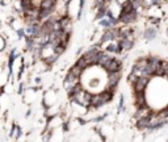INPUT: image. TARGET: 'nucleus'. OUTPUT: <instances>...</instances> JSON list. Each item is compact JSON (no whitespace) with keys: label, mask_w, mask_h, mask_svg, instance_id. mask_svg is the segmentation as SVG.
<instances>
[{"label":"nucleus","mask_w":168,"mask_h":142,"mask_svg":"<svg viewBox=\"0 0 168 142\" xmlns=\"http://www.w3.org/2000/svg\"><path fill=\"white\" fill-rule=\"evenodd\" d=\"M75 63L77 64V66H80L83 70H87L88 67H91V66H89V63H88V61H87V58L84 57L83 54H82V55H79V58L76 59Z\"/></svg>","instance_id":"9b49d317"},{"label":"nucleus","mask_w":168,"mask_h":142,"mask_svg":"<svg viewBox=\"0 0 168 142\" xmlns=\"http://www.w3.org/2000/svg\"><path fill=\"white\" fill-rule=\"evenodd\" d=\"M150 80H151V78H147V76H139V78L131 84L133 92H144L150 84Z\"/></svg>","instance_id":"20e7f679"},{"label":"nucleus","mask_w":168,"mask_h":142,"mask_svg":"<svg viewBox=\"0 0 168 142\" xmlns=\"http://www.w3.org/2000/svg\"><path fill=\"white\" fill-rule=\"evenodd\" d=\"M16 34H17V38H19V41L21 40H24L25 36H26V32H25V28H19V29H16Z\"/></svg>","instance_id":"f3484780"},{"label":"nucleus","mask_w":168,"mask_h":142,"mask_svg":"<svg viewBox=\"0 0 168 142\" xmlns=\"http://www.w3.org/2000/svg\"><path fill=\"white\" fill-rule=\"evenodd\" d=\"M22 134H24V132H22V128H21V125H19V124H17V129H16V134H15L13 140H15V141H19V140H21Z\"/></svg>","instance_id":"a211bd4d"},{"label":"nucleus","mask_w":168,"mask_h":142,"mask_svg":"<svg viewBox=\"0 0 168 142\" xmlns=\"http://www.w3.org/2000/svg\"><path fill=\"white\" fill-rule=\"evenodd\" d=\"M104 70L106 71V73H113V71H120L122 70V61L120 58L117 57H113L110 59V61L108 62L104 66Z\"/></svg>","instance_id":"39448f33"},{"label":"nucleus","mask_w":168,"mask_h":142,"mask_svg":"<svg viewBox=\"0 0 168 142\" xmlns=\"http://www.w3.org/2000/svg\"><path fill=\"white\" fill-rule=\"evenodd\" d=\"M160 67L163 69L164 71V78H168V61H161V64H160Z\"/></svg>","instance_id":"aec40b11"},{"label":"nucleus","mask_w":168,"mask_h":142,"mask_svg":"<svg viewBox=\"0 0 168 142\" xmlns=\"http://www.w3.org/2000/svg\"><path fill=\"white\" fill-rule=\"evenodd\" d=\"M139 16H141V12L138 9H134L131 12H126V13H120L118 15V19H120V23L124 24V25H131V24H135Z\"/></svg>","instance_id":"7ed1b4c3"},{"label":"nucleus","mask_w":168,"mask_h":142,"mask_svg":"<svg viewBox=\"0 0 168 142\" xmlns=\"http://www.w3.org/2000/svg\"><path fill=\"white\" fill-rule=\"evenodd\" d=\"M150 126V117L147 118H139L135 121V128L139 130V132H146Z\"/></svg>","instance_id":"6e6552de"},{"label":"nucleus","mask_w":168,"mask_h":142,"mask_svg":"<svg viewBox=\"0 0 168 142\" xmlns=\"http://www.w3.org/2000/svg\"><path fill=\"white\" fill-rule=\"evenodd\" d=\"M121 78H122L121 70L120 71H113V73H108L106 74V86H105V88L112 90V91L116 92L117 87H118L120 82H121Z\"/></svg>","instance_id":"f03ea898"},{"label":"nucleus","mask_w":168,"mask_h":142,"mask_svg":"<svg viewBox=\"0 0 168 142\" xmlns=\"http://www.w3.org/2000/svg\"><path fill=\"white\" fill-rule=\"evenodd\" d=\"M59 58H60V55H58V54H55V53H54L53 55H50V57H47V58H45V59H42V61L46 63L49 67H51L53 64L57 63V61H58Z\"/></svg>","instance_id":"9d476101"},{"label":"nucleus","mask_w":168,"mask_h":142,"mask_svg":"<svg viewBox=\"0 0 168 142\" xmlns=\"http://www.w3.org/2000/svg\"><path fill=\"white\" fill-rule=\"evenodd\" d=\"M42 2H43V0H32V3H33V5H34L36 8H40Z\"/></svg>","instance_id":"412c9836"},{"label":"nucleus","mask_w":168,"mask_h":142,"mask_svg":"<svg viewBox=\"0 0 168 142\" xmlns=\"http://www.w3.org/2000/svg\"><path fill=\"white\" fill-rule=\"evenodd\" d=\"M166 36H167V38H168V28L166 29Z\"/></svg>","instance_id":"5701e85b"},{"label":"nucleus","mask_w":168,"mask_h":142,"mask_svg":"<svg viewBox=\"0 0 168 142\" xmlns=\"http://www.w3.org/2000/svg\"><path fill=\"white\" fill-rule=\"evenodd\" d=\"M16 129H17V122H12L11 124V129H9V133H8V138H13L15 134H16Z\"/></svg>","instance_id":"dca6fc26"},{"label":"nucleus","mask_w":168,"mask_h":142,"mask_svg":"<svg viewBox=\"0 0 168 142\" xmlns=\"http://www.w3.org/2000/svg\"><path fill=\"white\" fill-rule=\"evenodd\" d=\"M8 46V42H7V38L4 36H0V53H3L5 49Z\"/></svg>","instance_id":"2eb2a0df"},{"label":"nucleus","mask_w":168,"mask_h":142,"mask_svg":"<svg viewBox=\"0 0 168 142\" xmlns=\"http://www.w3.org/2000/svg\"><path fill=\"white\" fill-rule=\"evenodd\" d=\"M99 26L100 28H103V29H109V28H112V23H110V20L108 19V17H104V19H101V20H99Z\"/></svg>","instance_id":"f8f14e48"},{"label":"nucleus","mask_w":168,"mask_h":142,"mask_svg":"<svg viewBox=\"0 0 168 142\" xmlns=\"http://www.w3.org/2000/svg\"><path fill=\"white\" fill-rule=\"evenodd\" d=\"M84 4L86 0H79V9H77V15H76V20H80L83 16V11H84Z\"/></svg>","instance_id":"ddd939ff"},{"label":"nucleus","mask_w":168,"mask_h":142,"mask_svg":"<svg viewBox=\"0 0 168 142\" xmlns=\"http://www.w3.org/2000/svg\"><path fill=\"white\" fill-rule=\"evenodd\" d=\"M167 79H168V78H167Z\"/></svg>","instance_id":"393cba45"},{"label":"nucleus","mask_w":168,"mask_h":142,"mask_svg":"<svg viewBox=\"0 0 168 142\" xmlns=\"http://www.w3.org/2000/svg\"><path fill=\"white\" fill-rule=\"evenodd\" d=\"M66 49H67V47L63 45V43H59V45L54 46V53L58 54V55H62V54L66 51Z\"/></svg>","instance_id":"4468645a"},{"label":"nucleus","mask_w":168,"mask_h":142,"mask_svg":"<svg viewBox=\"0 0 168 142\" xmlns=\"http://www.w3.org/2000/svg\"><path fill=\"white\" fill-rule=\"evenodd\" d=\"M143 40L146 41H154L156 36H158V26H153V25H147L146 29L143 30Z\"/></svg>","instance_id":"423d86ee"},{"label":"nucleus","mask_w":168,"mask_h":142,"mask_svg":"<svg viewBox=\"0 0 168 142\" xmlns=\"http://www.w3.org/2000/svg\"><path fill=\"white\" fill-rule=\"evenodd\" d=\"M34 83L38 84V86H41L42 84V76H37V78L34 79Z\"/></svg>","instance_id":"4be33fe9"},{"label":"nucleus","mask_w":168,"mask_h":142,"mask_svg":"<svg viewBox=\"0 0 168 142\" xmlns=\"http://www.w3.org/2000/svg\"><path fill=\"white\" fill-rule=\"evenodd\" d=\"M69 71H70L72 75H75L76 78H79V79H80V78H82V75H83V73H84L86 70H83L80 66H77L76 63H74V64H72V66L69 69Z\"/></svg>","instance_id":"1a4fd4ad"},{"label":"nucleus","mask_w":168,"mask_h":142,"mask_svg":"<svg viewBox=\"0 0 168 142\" xmlns=\"http://www.w3.org/2000/svg\"><path fill=\"white\" fill-rule=\"evenodd\" d=\"M167 108H168V105H167Z\"/></svg>","instance_id":"b1692460"},{"label":"nucleus","mask_w":168,"mask_h":142,"mask_svg":"<svg viewBox=\"0 0 168 142\" xmlns=\"http://www.w3.org/2000/svg\"><path fill=\"white\" fill-rule=\"evenodd\" d=\"M25 91H26V83H25V82H20L19 88H17V94L19 95H24Z\"/></svg>","instance_id":"6ab92c4d"},{"label":"nucleus","mask_w":168,"mask_h":142,"mask_svg":"<svg viewBox=\"0 0 168 142\" xmlns=\"http://www.w3.org/2000/svg\"><path fill=\"white\" fill-rule=\"evenodd\" d=\"M118 42H120V46L122 47V50H124V51H130L131 49L134 47V43H135V38L124 37V38H120Z\"/></svg>","instance_id":"0eeeda50"},{"label":"nucleus","mask_w":168,"mask_h":142,"mask_svg":"<svg viewBox=\"0 0 168 142\" xmlns=\"http://www.w3.org/2000/svg\"><path fill=\"white\" fill-rule=\"evenodd\" d=\"M92 95L93 94L91 91H88L87 88H84L83 87L80 91H77L76 94L69 100L72 101V103H76V104H80L83 107H88L89 108V105H91V100H92Z\"/></svg>","instance_id":"f257e3e1"}]
</instances>
